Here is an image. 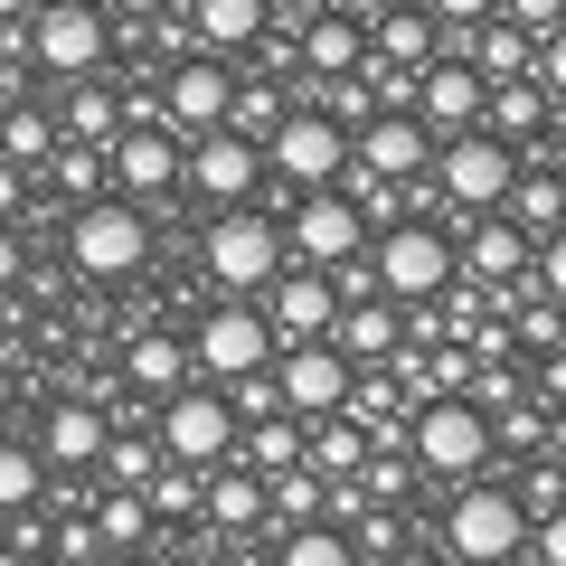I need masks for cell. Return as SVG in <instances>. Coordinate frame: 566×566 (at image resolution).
Returning a JSON list of instances; mask_svg holds the SVG:
<instances>
[{"mask_svg":"<svg viewBox=\"0 0 566 566\" xmlns=\"http://www.w3.org/2000/svg\"><path fill=\"white\" fill-rule=\"evenodd\" d=\"M189 349H199V378H208V387H237V378H255V368L283 359L264 303H218L199 331H189Z\"/></svg>","mask_w":566,"mask_h":566,"instance_id":"7","label":"cell"},{"mask_svg":"<svg viewBox=\"0 0 566 566\" xmlns=\"http://www.w3.org/2000/svg\"><path fill=\"white\" fill-rule=\"evenodd\" d=\"M434 151H444V142L424 133L416 114H378V123L349 133V161L378 170V180H434Z\"/></svg>","mask_w":566,"mask_h":566,"instance_id":"18","label":"cell"},{"mask_svg":"<svg viewBox=\"0 0 566 566\" xmlns=\"http://www.w3.org/2000/svg\"><path fill=\"white\" fill-rule=\"evenodd\" d=\"M520 566H528V557H520Z\"/></svg>","mask_w":566,"mask_h":566,"instance_id":"57","label":"cell"},{"mask_svg":"<svg viewBox=\"0 0 566 566\" xmlns=\"http://www.w3.org/2000/svg\"><path fill=\"white\" fill-rule=\"evenodd\" d=\"M57 133H66V142H95V151H114V142L133 133V114H123V95H114L104 76H76V85L57 95Z\"/></svg>","mask_w":566,"mask_h":566,"instance_id":"24","label":"cell"},{"mask_svg":"<svg viewBox=\"0 0 566 566\" xmlns=\"http://www.w3.org/2000/svg\"><path fill=\"white\" fill-rule=\"evenodd\" d=\"M283 245H293V264H349V255H368V218L340 199V189H303L293 199V227H283Z\"/></svg>","mask_w":566,"mask_h":566,"instance_id":"12","label":"cell"},{"mask_svg":"<svg viewBox=\"0 0 566 566\" xmlns=\"http://www.w3.org/2000/svg\"><path fill=\"white\" fill-rule=\"evenodd\" d=\"M151 501H142V491H95V538L114 547V557H142V547H151Z\"/></svg>","mask_w":566,"mask_h":566,"instance_id":"34","label":"cell"},{"mask_svg":"<svg viewBox=\"0 0 566 566\" xmlns=\"http://www.w3.org/2000/svg\"><path fill=\"white\" fill-rule=\"evenodd\" d=\"M528 510L510 482H491V472H472V482H453V510H444V557L453 566H520L528 557Z\"/></svg>","mask_w":566,"mask_h":566,"instance_id":"1","label":"cell"},{"mask_svg":"<svg viewBox=\"0 0 566 566\" xmlns=\"http://www.w3.org/2000/svg\"><path fill=\"white\" fill-rule=\"evenodd\" d=\"M123 387H142L151 416H161L180 387H199V349H189V331H133V340H123Z\"/></svg>","mask_w":566,"mask_h":566,"instance_id":"20","label":"cell"},{"mask_svg":"<svg viewBox=\"0 0 566 566\" xmlns=\"http://www.w3.org/2000/svg\"><path fill=\"white\" fill-rule=\"evenodd\" d=\"M57 114H48V104H0V161H10V170H29V180H48V161H57Z\"/></svg>","mask_w":566,"mask_h":566,"instance_id":"26","label":"cell"},{"mask_svg":"<svg viewBox=\"0 0 566 566\" xmlns=\"http://www.w3.org/2000/svg\"><path fill=\"white\" fill-rule=\"evenodd\" d=\"M237 463L264 472V482H274V472H303V463H312V416H264V424H245V434H237Z\"/></svg>","mask_w":566,"mask_h":566,"instance_id":"28","label":"cell"},{"mask_svg":"<svg viewBox=\"0 0 566 566\" xmlns=\"http://www.w3.org/2000/svg\"><path fill=\"white\" fill-rule=\"evenodd\" d=\"M199 264H208V283H218L227 303H264V283L293 264V245H283V227L264 208H218L208 237H199Z\"/></svg>","mask_w":566,"mask_h":566,"instance_id":"2","label":"cell"},{"mask_svg":"<svg viewBox=\"0 0 566 566\" xmlns=\"http://www.w3.org/2000/svg\"><path fill=\"white\" fill-rule=\"evenodd\" d=\"M114 20H161V10H180V0H104Z\"/></svg>","mask_w":566,"mask_h":566,"instance_id":"51","label":"cell"},{"mask_svg":"<svg viewBox=\"0 0 566 566\" xmlns=\"http://www.w3.org/2000/svg\"><path fill=\"white\" fill-rule=\"evenodd\" d=\"M227 406H237V424H264V416H293V406H283V387H274V368H255V378H237V387H227Z\"/></svg>","mask_w":566,"mask_h":566,"instance_id":"42","label":"cell"},{"mask_svg":"<svg viewBox=\"0 0 566 566\" xmlns=\"http://www.w3.org/2000/svg\"><path fill=\"white\" fill-rule=\"evenodd\" d=\"M180 170H189V142L180 133H161V123H133V133L114 142V199H170L180 189Z\"/></svg>","mask_w":566,"mask_h":566,"instance_id":"16","label":"cell"},{"mask_svg":"<svg viewBox=\"0 0 566 566\" xmlns=\"http://www.w3.org/2000/svg\"><path fill=\"white\" fill-rule=\"evenodd\" d=\"M264 520H274L264 472H245V463H218V472H208V528H218V538H264Z\"/></svg>","mask_w":566,"mask_h":566,"instance_id":"23","label":"cell"},{"mask_svg":"<svg viewBox=\"0 0 566 566\" xmlns=\"http://www.w3.org/2000/svg\"><path fill=\"white\" fill-rule=\"evenodd\" d=\"M368 264H378V283H387V303H444L453 283H463V245L444 237L434 218H406V227H387L378 245H368Z\"/></svg>","mask_w":566,"mask_h":566,"instance_id":"5","label":"cell"},{"mask_svg":"<svg viewBox=\"0 0 566 566\" xmlns=\"http://www.w3.org/2000/svg\"><path fill=\"white\" fill-rule=\"evenodd\" d=\"M283 114H293V95H283L274 76H245V85H237V104H227V133H245V142H255V151H264Z\"/></svg>","mask_w":566,"mask_h":566,"instance_id":"36","label":"cell"},{"mask_svg":"<svg viewBox=\"0 0 566 566\" xmlns=\"http://www.w3.org/2000/svg\"><path fill=\"white\" fill-rule=\"evenodd\" d=\"M538 293H547V303H566V227L538 245Z\"/></svg>","mask_w":566,"mask_h":566,"instance_id":"46","label":"cell"},{"mask_svg":"<svg viewBox=\"0 0 566 566\" xmlns=\"http://www.w3.org/2000/svg\"><path fill=\"white\" fill-rule=\"evenodd\" d=\"M434 189H444L463 218H491V208L520 189V151L491 142V133H453L444 151H434Z\"/></svg>","mask_w":566,"mask_h":566,"instance_id":"10","label":"cell"},{"mask_svg":"<svg viewBox=\"0 0 566 566\" xmlns=\"http://www.w3.org/2000/svg\"><path fill=\"white\" fill-rule=\"evenodd\" d=\"M322 10H331V0H274V29H312Z\"/></svg>","mask_w":566,"mask_h":566,"instance_id":"50","label":"cell"},{"mask_svg":"<svg viewBox=\"0 0 566 566\" xmlns=\"http://www.w3.org/2000/svg\"><path fill=\"white\" fill-rule=\"evenodd\" d=\"M142 501H151V520H208V472H189V463H161Z\"/></svg>","mask_w":566,"mask_h":566,"instance_id":"39","label":"cell"},{"mask_svg":"<svg viewBox=\"0 0 566 566\" xmlns=\"http://www.w3.org/2000/svg\"><path fill=\"white\" fill-rule=\"evenodd\" d=\"M482 114H491V85L472 76V57H434L416 76V123L434 142H453V133H482Z\"/></svg>","mask_w":566,"mask_h":566,"instance_id":"15","label":"cell"},{"mask_svg":"<svg viewBox=\"0 0 566 566\" xmlns=\"http://www.w3.org/2000/svg\"><path fill=\"white\" fill-rule=\"evenodd\" d=\"M104 444H114V416H104L95 397H57V406H39V463H48V472H85V463H104Z\"/></svg>","mask_w":566,"mask_h":566,"instance_id":"19","label":"cell"},{"mask_svg":"<svg viewBox=\"0 0 566 566\" xmlns=\"http://www.w3.org/2000/svg\"><path fill=\"white\" fill-rule=\"evenodd\" d=\"M274 387H283V406H293V416H340L349 406V387H359V368L340 359V349L331 340H283V359H274Z\"/></svg>","mask_w":566,"mask_h":566,"instance_id":"13","label":"cell"},{"mask_svg":"<svg viewBox=\"0 0 566 566\" xmlns=\"http://www.w3.org/2000/svg\"><path fill=\"white\" fill-rule=\"evenodd\" d=\"M95 566H151V557H114V547H104V557H95Z\"/></svg>","mask_w":566,"mask_h":566,"instance_id":"55","label":"cell"},{"mask_svg":"<svg viewBox=\"0 0 566 566\" xmlns=\"http://www.w3.org/2000/svg\"><path fill=\"white\" fill-rule=\"evenodd\" d=\"M406 453H416V472H434V482H472V472H491V406L482 397H424L416 416H406Z\"/></svg>","mask_w":566,"mask_h":566,"instance_id":"3","label":"cell"},{"mask_svg":"<svg viewBox=\"0 0 566 566\" xmlns=\"http://www.w3.org/2000/svg\"><path fill=\"white\" fill-rule=\"evenodd\" d=\"M29 66L57 76V85L104 76V66H114V10H104V0H39V10H29Z\"/></svg>","mask_w":566,"mask_h":566,"instance_id":"4","label":"cell"},{"mask_svg":"<svg viewBox=\"0 0 566 566\" xmlns=\"http://www.w3.org/2000/svg\"><path fill=\"white\" fill-rule=\"evenodd\" d=\"M359 66H368V29L359 20H340V10H322V20H312L303 29V76H359Z\"/></svg>","mask_w":566,"mask_h":566,"instance_id":"29","label":"cell"},{"mask_svg":"<svg viewBox=\"0 0 566 566\" xmlns=\"http://www.w3.org/2000/svg\"><path fill=\"white\" fill-rule=\"evenodd\" d=\"M312 472H322V482H359L368 472V424L349 416V406L312 424Z\"/></svg>","mask_w":566,"mask_h":566,"instance_id":"32","label":"cell"},{"mask_svg":"<svg viewBox=\"0 0 566 566\" xmlns=\"http://www.w3.org/2000/svg\"><path fill=\"white\" fill-rule=\"evenodd\" d=\"M264 491H274V528H312V520H322V501H331V482L312 463L303 472H274Z\"/></svg>","mask_w":566,"mask_h":566,"instance_id":"40","label":"cell"},{"mask_svg":"<svg viewBox=\"0 0 566 566\" xmlns=\"http://www.w3.org/2000/svg\"><path fill=\"white\" fill-rule=\"evenodd\" d=\"M161 424H114V444H104V491H151V472H161Z\"/></svg>","mask_w":566,"mask_h":566,"instance_id":"31","label":"cell"},{"mask_svg":"<svg viewBox=\"0 0 566 566\" xmlns=\"http://www.w3.org/2000/svg\"><path fill=\"white\" fill-rule=\"evenodd\" d=\"M528 566H566V510H547V520L528 528Z\"/></svg>","mask_w":566,"mask_h":566,"instance_id":"45","label":"cell"},{"mask_svg":"<svg viewBox=\"0 0 566 566\" xmlns=\"http://www.w3.org/2000/svg\"><path fill=\"white\" fill-rule=\"evenodd\" d=\"M424 10H434L444 29H482V20H501V0H424Z\"/></svg>","mask_w":566,"mask_h":566,"instance_id":"47","label":"cell"},{"mask_svg":"<svg viewBox=\"0 0 566 566\" xmlns=\"http://www.w3.org/2000/svg\"><path fill=\"white\" fill-rule=\"evenodd\" d=\"M406 482H416V453H406V444H387L378 463L359 472V491H368V501H378V510H406V501H416V491H406Z\"/></svg>","mask_w":566,"mask_h":566,"instance_id":"41","label":"cell"},{"mask_svg":"<svg viewBox=\"0 0 566 566\" xmlns=\"http://www.w3.org/2000/svg\"><path fill=\"white\" fill-rule=\"evenodd\" d=\"M501 218L520 227L528 245H547V237L566 227V170H557V161H520V189L501 199Z\"/></svg>","mask_w":566,"mask_h":566,"instance_id":"25","label":"cell"},{"mask_svg":"<svg viewBox=\"0 0 566 566\" xmlns=\"http://www.w3.org/2000/svg\"><path fill=\"white\" fill-rule=\"evenodd\" d=\"M501 20L528 29V39H557V29H566V0H501Z\"/></svg>","mask_w":566,"mask_h":566,"instance_id":"43","label":"cell"},{"mask_svg":"<svg viewBox=\"0 0 566 566\" xmlns=\"http://www.w3.org/2000/svg\"><path fill=\"white\" fill-rule=\"evenodd\" d=\"M331 293H340V303H378L387 283H378V264H368V255H349V264H331Z\"/></svg>","mask_w":566,"mask_h":566,"instance_id":"44","label":"cell"},{"mask_svg":"<svg viewBox=\"0 0 566 566\" xmlns=\"http://www.w3.org/2000/svg\"><path fill=\"white\" fill-rule=\"evenodd\" d=\"M48 501V463L39 444H0V520H20V510Z\"/></svg>","mask_w":566,"mask_h":566,"instance_id":"38","label":"cell"},{"mask_svg":"<svg viewBox=\"0 0 566 566\" xmlns=\"http://www.w3.org/2000/svg\"><path fill=\"white\" fill-rule=\"evenodd\" d=\"M29 10H39V0H0V20H29Z\"/></svg>","mask_w":566,"mask_h":566,"instance_id":"54","label":"cell"},{"mask_svg":"<svg viewBox=\"0 0 566 566\" xmlns=\"http://www.w3.org/2000/svg\"><path fill=\"white\" fill-rule=\"evenodd\" d=\"M331 349H340L349 368H387V359L406 349V312L387 303V293H378V303H340V322H331Z\"/></svg>","mask_w":566,"mask_h":566,"instance_id":"22","label":"cell"},{"mask_svg":"<svg viewBox=\"0 0 566 566\" xmlns=\"http://www.w3.org/2000/svg\"><path fill=\"white\" fill-rule=\"evenodd\" d=\"M387 566H453V557H444V547H424V538H406V547H397Z\"/></svg>","mask_w":566,"mask_h":566,"instance_id":"52","label":"cell"},{"mask_svg":"<svg viewBox=\"0 0 566 566\" xmlns=\"http://www.w3.org/2000/svg\"><path fill=\"white\" fill-rule=\"evenodd\" d=\"M0 566H10V520H0Z\"/></svg>","mask_w":566,"mask_h":566,"instance_id":"56","label":"cell"},{"mask_svg":"<svg viewBox=\"0 0 566 566\" xmlns=\"http://www.w3.org/2000/svg\"><path fill=\"white\" fill-rule=\"evenodd\" d=\"M20 264H29V245H20V227L0 218V293H10V283H20Z\"/></svg>","mask_w":566,"mask_h":566,"instance_id":"49","label":"cell"},{"mask_svg":"<svg viewBox=\"0 0 566 566\" xmlns=\"http://www.w3.org/2000/svg\"><path fill=\"white\" fill-rule=\"evenodd\" d=\"M528 264H538V245L520 237V227L491 208V218H472V237H463V283H482V293H501V283H520Z\"/></svg>","mask_w":566,"mask_h":566,"instance_id":"21","label":"cell"},{"mask_svg":"<svg viewBox=\"0 0 566 566\" xmlns=\"http://www.w3.org/2000/svg\"><path fill=\"white\" fill-rule=\"evenodd\" d=\"M48 189H66V199H114V151H95V142H57V161H48Z\"/></svg>","mask_w":566,"mask_h":566,"instance_id":"35","label":"cell"},{"mask_svg":"<svg viewBox=\"0 0 566 566\" xmlns=\"http://www.w3.org/2000/svg\"><path fill=\"white\" fill-rule=\"evenodd\" d=\"M547 114H557V104H547V85H491V114H482V133L520 151V142H538V133H547Z\"/></svg>","mask_w":566,"mask_h":566,"instance_id":"33","label":"cell"},{"mask_svg":"<svg viewBox=\"0 0 566 566\" xmlns=\"http://www.w3.org/2000/svg\"><path fill=\"white\" fill-rule=\"evenodd\" d=\"M180 189H189V199H208V208H255V189H264V151H255L245 133H199V142H189Z\"/></svg>","mask_w":566,"mask_h":566,"instance_id":"11","label":"cell"},{"mask_svg":"<svg viewBox=\"0 0 566 566\" xmlns=\"http://www.w3.org/2000/svg\"><path fill=\"white\" fill-rule=\"evenodd\" d=\"M264 322H274V340H331V322H340L331 274L322 264H283V274L264 283Z\"/></svg>","mask_w":566,"mask_h":566,"instance_id":"17","label":"cell"},{"mask_svg":"<svg viewBox=\"0 0 566 566\" xmlns=\"http://www.w3.org/2000/svg\"><path fill=\"white\" fill-rule=\"evenodd\" d=\"M227 104H237V76L218 57H180L161 76V133L199 142V133H227Z\"/></svg>","mask_w":566,"mask_h":566,"instance_id":"14","label":"cell"},{"mask_svg":"<svg viewBox=\"0 0 566 566\" xmlns=\"http://www.w3.org/2000/svg\"><path fill=\"white\" fill-rule=\"evenodd\" d=\"M547 453L566 463V406H547Z\"/></svg>","mask_w":566,"mask_h":566,"instance_id":"53","label":"cell"},{"mask_svg":"<svg viewBox=\"0 0 566 566\" xmlns=\"http://www.w3.org/2000/svg\"><path fill=\"white\" fill-rule=\"evenodd\" d=\"M189 29H199L208 57H218V48H255L264 29H274V0H189Z\"/></svg>","mask_w":566,"mask_h":566,"instance_id":"30","label":"cell"},{"mask_svg":"<svg viewBox=\"0 0 566 566\" xmlns=\"http://www.w3.org/2000/svg\"><path fill=\"white\" fill-rule=\"evenodd\" d=\"M66 264H76L85 283H133L142 264H151V218H142L133 199H85L76 218H66Z\"/></svg>","mask_w":566,"mask_h":566,"instance_id":"6","label":"cell"},{"mask_svg":"<svg viewBox=\"0 0 566 566\" xmlns=\"http://www.w3.org/2000/svg\"><path fill=\"white\" fill-rule=\"evenodd\" d=\"M161 453L170 463H189V472H218V463H237V406H227V387H180V397L161 406Z\"/></svg>","mask_w":566,"mask_h":566,"instance_id":"8","label":"cell"},{"mask_svg":"<svg viewBox=\"0 0 566 566\" xmlns=\"http://www.w3.org/2000/svg\"><path fill=\"white\" fill-rule=\"evenodd\" d=\"M368 57H387V66H406V76H424V66L444 57V20H434V10H387V20L368 29Z\"/></svg>","mask_w":566,"mask_h":566,"instance_id":"27","label":"cell"},{"mask_svg":"<svg viewBox=\"0 0 566 566\" xmlns=\"http://www.w3.org/2000/svg\"><path fill=\"white\" fill-rule=\"evenodd\" d=\"M274 566H368V557L349 547V528L312 520V528H283V538H274Z\"/></svg>","mask_w":566,"mask_h":566,"instance_id":"37","label":"cell"},{"mask_svg":"<svg viewBox=\"0 0 566 566\" xmlns=\"http://www.w3.org/2000/svg\"><path fill=\"white\" fill-rule=\"evenodd\" d=\"M264 170H274L283 189H331L349 170V133L322 104H293V114L274 123V142H264Z\"/></svg>","mask_w":566,"mask_h":566,"instance_id":"9","label":"cell"},{"mask_svg":"<svg viewBox=\"0 0 566 566\" xmlns=\"http://www.w3.org/2000/svg\"><path fill=\"white\" fill-rule=\"evenodd\" d=\"M538 85H547V104H566V29L538 39Z\"/></svg>","mask_w":566,"mask_h":566,"instance_id":"48","label":"cell"}]
</instances>
